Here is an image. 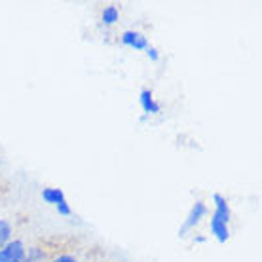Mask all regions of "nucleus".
I'll return each instance as SVG.
<instances>
[{"mask_svg":"<svg viewBox=\"0 0 262 262\" xmlns=\"http://www.w3.org/2000/svg\"><path fill=\"white\" fill-rule=\"evenodd\" d=\"M25 258V245L21 242H10L0 249V262H23Z\"/></svg>","mask_w":262,"mask_h":262,"instance_id":"1","label":"nucleus"},{"mask_svg":"<svg viewBox=\"0 0 262 262\" xmlns=\"http://www.w3.org/2000/svg\"><path fill=\"white\" fill-rule=\"evenodd\" d=\"M207 213V207H205V203L203 202H198L194 207H192V211H190V215H188V219L184 221V224L181 226V230H179V236H184L186 232L190 228H194L200 221H202V216Z\"/></svg>","mask_w":262,"mask_h":262,"instance_id":"2","label":"nucleus"},{"mask_svg":"<svg viewBox=\"0 0 262 262\" xmlns=\"http://www.w3.org/2000/svg\"><path fill=\"white\" fill-rule=\"evenodd\" d=\"M122 42H124L125 46L135 48V50H146L148 48L146 36H143L141 33H135V31H125L122 34Z\"/></svg>","mask_w":262,"mask_h":262,"instance_id":"3","label":"nucleus"},{"mask_svg":"<svg viewBox=\"0 0 262 262\" xmlns=\"http://www.w3.org/2000/svg\"><path fill=\"white\" fill-rule=\"evenodd\" d=\"M211 234L219 239L221 243H226L230 237V232H228V224L223 223L221 219H216L215 215L211 216Z\"/></svg>","mask_w":262,"mask_h":262,"instance_id":"4","label":"nucleus"},{"mask_svg":"<svg viewBox=\"0 0 262 262\" xmlns=\"http://www.w3.org/2000/svg\"><path fill=\"white\" fill-rule=\"evenodd\" d=\"M213 202H215V213L213 215L216 219H221L223 223L228 224L230 221V207H228V202H226V198H223L221 194H215L213 196Z\"/></svg>","mask_w":262,"mask_h":262,"instance_id":"5","label":"nucleus"},{"mask_svg":"<svg viewBox=\"0 0 262 262\" xmlns=\"http://www.w3.org/2000/svg\"><path fill=\"white\" fill-rule=\"evenodd\" d=\"M141 105H143L144 112H148V114H158L160 112V105L154 101L150 90H143L141 92Z\"/></svg>","mask_w":262,"mask_h":262,"instance_id":"6","label":"nucleus"},{"mask_svg":"<svg viewBox=\"0 0 262 262\" xmlns=\"http://www.w3.org/2000/svg\"><path fill=\"white\" fill-rule=\"evenodd\" d=\"M42 198H44V202L53 203V205L65 202V194H63V190H59V188H44V190H42Z\"/></svg>","mask_w":262,"mask_h":262,"instance_id":"7","label":"nucleus"},{"mask_svg":"<svg viewBox=\"0 0 262 262\" xmlns=\"http://www.w3.org/2000/svg\"><path fill=\"white\" fill-rule=\"evenodd\" d=\"M23 262H46V251L40 247H31L29 253H25Z\"/></svg>","mask_w":262,"mask_h":262,"instance_id":"8","label":"nucleus"},{"mask_svg":"<svg viewBox=\"0 0 262 262\" xmlns=\"http://www.w3.org/2000/svg\"><path fill=\"white\" fill-rule=\"evenodd\" d=\"M118 17H120V12L116 6H106L105 10H103V23H106V25L116 23Z\"/></svg>","mask_w":262,"mask_h":262,"instance_id":"9","label":"nucleus"},{"mask_svg":"<svg viewBox=\"0 0 262 262\" xmlns=\"http://www.w3.org/2000/svg\"><path fill=\"white\" fill-rule=\"evenodd\" d=\"M10 237H12V226L6 221H0V247L10 243Z\"/></svg>","mask_w":262,"mask_h":262,"instance_id":"10","label":"nucleus"},{"mask_svg":"<svg viewBox=\"0 0 262 262\" xmlns=\"http://www.w3.org/2000/svg\"><path fill=\"white\" fill-rule=\"evenodd\" d=\"M52 262H80V260L74 255H71V253H61V255L53 256Z\"/></svg>","mask_w":262,"mask_h":262,"instance_id":"11","label":"nucleus"},{"mask_svg":"<svg viewBox=\"0 0 262 262\" xmlns=\"http://www.w3.org/2000/svg\"><path fill=\"white\" fill-rule=\"evenodd\" d=\"M57 211H59V215H65V216L71 215V207L67 205V200H65V202L57 203Z\"/></svg>","mask_w":262,"mask_h":262,"instance_id":"12","label":"nucleus"},{"mask_svg":"<svg viewBox=\"0 0 262 262\" xmlns=\"http://www.w3.org/2000/svg\"><path fill=\"white\" fill-rule=\"evenodd\" d=\"M146 53H148V57H150V59L158 61V53H156V50H154V48H146Z\"/></svg>","mask_w":262,"mask_h":262,"instance_id":"13","label":"nucleus"}]
</instances>
